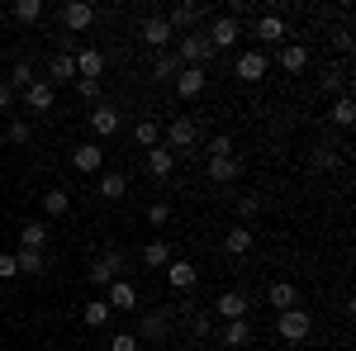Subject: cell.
I'll use <instances>...</instances> for the list:
<instances>
[{
	"instance_id": "obj_11",
	"label": "cell",
	"mask_w": 356,
	"mask_h": 351,
	"mask_svg": "<svg viewBox=\"0 0 356 351\" xmlns=\"http://www.w3.org/2000/svg\"><path fill=\"white\" fill-rule=\"evenodd\" d=\"M171 85H176V95H181V100H200V95H204V85H209V76H204V67H181Z\"/></svg>"
},
{
	"instance_id": "obj_30",
	"label": "cell",
	"mask_w": 356,
	"mask_h": 351,
	"mask_svg": "<svg viewBox=\"0 0 356 351\" xmlns=\"http://www.w3.org/2000/svg\"><path fill=\"white\" fill-rule=\"evenodd\" d=\"M95 195L114 204V199H124V195H129V181H124L119 171H100V190H95Z\"/></svg>"
},
{
	"instance_id": "obj_19",
	"label": "cell",
	"mask_w": 356,
	"mask_h": 351,
	"mask_svg": "<svg viewBox=\"0 0 356 351\" xmlns=\"http://www.w3.org/2000/svg\"><path fill=\"white\" fill-rule=\"evenodd\" d=\"M105 304H110V309H119V313H138V290L129 285V280H114Z\"/></svg>"
},
{
	"instance_id": "obj_21",
	"label": "cell",
	"mask_w": 356,
	"mask_h": 351,
	"mask_svg": "<svg viewBox=\"0 0 356 351\" xmlns=\"http://www.w3.org/2000/svg\"><path fill=\"white\" fill-rule=\"evenodd\" d=\"M147 171H152L157 181H166V176L176 171V152H171V147H162V142H157V147H147Z\"/></svg>"
},
{
	"instance_id": "obj_14",
	"label": "cell",
	"mask_w": 356,
	"mask_h": 351,
	"mask_svg": "<svg viewBox=\"0 0 356 351\" xmlns=\"http://www.w3.org/2000/svg\"><path fill=\"white\" fill-rule=\"evenodd\" d=\"M57 105V85H48L43 76L24 90V109H33V114H48V109Z\"/></svg>"
},
{
	"instance_id": "obj_35",
	"label": "cell",
	"mask_w": 356,
	"mask_h": 351,
	"mask_svg": "<svg viewBox=\"0 0 356 351\" xmlns=\"http://www.w3.org/2000/svg\"><path fill=\"white\" fill-rule=\"evenodd\" d=\"M110 313H114V309L105 304V299H90V304L81 309V323L86 327H105V323H110Z\"/></svg>"
},
{
	"instance_id": "obj_39",
	"label": "cell",
	"mask_w": 356,
	"mask_h": 351,
	"mask_svg": "<svg viewBox=\"0 0 356 351\" xmlns=\"http://www.w3.org/2000/svg\"><path fill=\"white\" fill-rule=\"evenodd\" d=\"M171 214H176V209H171L166 199H152V204H147V223H152V228H166Z\"/></svg>"
},
{
	"instance_id": "obj_45",
	"label": "cell",
	"mask_w": 356,
	"mask_h": 351,
	"mask_svg": "<svg viewBox=\"0 0 356 351\" xmlns=\"http://www.w3.org/2000/svg\"><path fill=\"white\" fill-rule=\"evenodd\" d=\"M19 266H15V252H0V280H15Z\"/></svg>"
},
{
	"instance_id": "obj_6",
	"label": "cell",
	"mask_w": 356,
	"mask_h": 351,
	"mask_svg": "<svg viewBox=\"0 0 356 351\" xmlns=\"http://www.w3.org/2000/svg\"><path fill=\"white\" fill-rule=\"evenodd\" d=\"M171 38H176V33L166 24V15H147V19L138 24V43H147V48H157V53H166Z\"/></svg>"
},
{
	"instance_id": "obj_20",
	"label": "cell",
	"mask_w": 356,
	"mask_h": 351,
	"mask_svg": "<svg viewBox=\"0 0 356 351\" xmlns=\"http://www.w3.org/2000/svg\"><path fill=\"white\" fill-rule=\"evenodd\" d=\"M48 85H62V81H76V57L72 53H57L53 62H48V76H43Z\"/></svg>"
},
{
	"instance_id": "obj_49",
	"label": "cell",
	"mask_w": 356,
	"mask_h": 351,
	"mask_svg": "<svg viewBox=\"0 0 356 351\" xmlns=\"http://www.w3.org/2000/svg\"><path fill=\"white\" fill-rule=\"evenodd\" d=\"M195 351H214V347H195Z\"/></svg>"
},
{
	"instance_id": "obj_37",
	"label": "cell",
	"mask_w": 356,
	"mask_h": 351,
	"mask_svg": "<svg viewBox=\"0 0 356 351\" xmlns=\"http://www.w3.org/2000/svg\"><path fill=\"white\" fill-rule=\"evenodd\" d=\"M176 72H181L176 53H157L152 57V76H157V81H176Z\"/></svg>"
},
{
	"instance_id": "obj_8",
	"label": "cell",
	"mask_w": 356,
	"mask_h": 351,
	"mask_svg": "<svg viewBox=\"0 0 356 351\" xmlns=\"http://www.w3.org/2000/svg\"><path fill=\"white\" fill-rule=\"evenodd\" d=\"M214 318H223V323H233V318H247L252 313V299L243 295V290H223L219 299H214V309H209Z\"/></svg>"
},
{
	"instance_id": "obj_13",
	"label": "cell",
	"mask_w": 356,
	"mask_h": 351,
	"mask_svg": "<svg viewBox=\"0 0 356 351\" xmlns=\"http://www.w3.org/2000/svg\"><path fill=\"white\" fill-rule=\"evenodd\" d=\"M100 162H105L100 142H76V147H72V166H76L81 176H100Z\"/></svg>"
},
{
	"instance_id": "obj_34",
	"label": "cell",
	"mask_w": 356,
	"mask_h": 351,
	"mask_svg": "<svg viewBox=\"0 0 356 351\" xmlns=\"http://www.w3.org/2000/svg\"><path fill=\"white\" fill-rule=\"evenodd\" d=\"M10 15H15V24H38L43 19V0H15Z\"/></svg>"
},
{
	"instance_id": "obj_18",
	"label": "cell",
	"mask_w": 356,
	"mask_h": 351,
	"mask_svg": "<svg viewBox=\"0 0 356 351\" xmlns=\"http://www.w3.org/2000/svg\"><path fill=\"white\" fill-rule=\"evenodd\" d=\"M275 313H285V309H300V290L290 285V280H271V290H266Z\"/></svg>"
},
{
	"instance_id": "obj_16",
	"label": "cell",
	"mask_w": 356,
	"mask_h": 351,
	"mask_svg": "<svg viewBox=\"0 0 356 351\" xmlns=\"http://www.w3.org/2000/svg\"><path fill=\"white\" fill-rule=\"evenodd\" d=\"M204 171H209V181H214V186H233V181L243 176V162H238V157H209Z\"/></svg>"
},
{
	"instance_id": "obj_27",
	"label": "cell",
	"mask_w": 356,
	"mask_h": 351,
	"mask_svg": "<svg viewBox=\"0 0 356 351\" xmlns=\"http://www.w3.org/2000/svg\"><path fill=\"white\" fill-rule=\"evenodd\" d=\"M19 247H29V252H43V247H48V223L29 218L24 228H19Z\"/></svg>"
},
{
	"instance_id": "obj_12",
	"label": "cell",
	"mask_w": 356,
	"mask_h": 351,
	"mask_svg": "<svg viewBox=\"0 0 356 351\" xmlns=\"http://www.w3.org/2000/svg\"><path fill=\"white\" fill-rule=\"evenodd\" d=\"M134 337L138 342H157V347H162L166 337H171V318H166V313H143Z\"/></svg>"
},
{
	"instance_id": "obj_48",
	"label": "cell",
	"mask_w": 356,
	"mask_h": 351,
	"mask_svg": "<svg viewBox=\"0 0 356 351\" xmlns=\"http://www.w3.org/2000/svg\"><path fill=\"white\" fill-rule=\"evenodd\" d=\"M10 105H15V90H10V85L0 81V114H5V109H10Z\"/></svg>"
},
{
	"instance_id": "obj_7",
	"label": "cell",
	"mask_w": 356,
	"mask_h": 351,
	"mask_svg": "<svg viewBox=\"0 0 356 351\" xmlns=\"http://www.w3.org/2000/svg\"><path fill=\"white\" fill-rule=\"evenodd\" d=\"M119 270H124V252H105V256H95V261H90V270H86V275H90V285H100V290H105V285H114V280H119Z\"/></svg>"
},
{
	"instance_id": "obj_3",
	"label": "cell",
	"mask_w": 356,
	"mask_h": 351,
	"mask_svg": "<svg viewBox=\"0 0 356 351\" xmlns=\"http://www.w3.org/2000/svg\"><path fill=\"white\" fill-rule=\"evenodd\" d=\"M124 129V114H119V105H110V100H100V105L90 109V133H95V142H105V138H114Z\"/></svg>"
},
{
	"instance_id": "obj_17",
	"label": "cell",
	"mask_w": 356,
	"mask_h": 351,
	"mask_svg": "<svg viewBox=\"0 0 356 351\" xmlns=\"http://www.w3.org/2000/svg\"><path fill=\"white\" fill-rule=\"evenodd\" d=\"M252 243H257V233H252L247 223H233V228L223 233V252H228V256H247Z\"/></svg>"
},
{
	"instance_id": "obj_24",
	"label": "cell",
	"mask_w": 356,
	"mask_h": 351,
	"mask_svg": "<svg viewBox=\"0 0 356 351\" xmlns=\"http://www.w3.org/2000/svg\"><path fill=\"white\" fill-rule=\"evenodd\" d=\"M280 67H285L290 76H300L304 67H309V48H304V43H280Z\"/></svg>"
},
{
	"instance_id": "obj_15",
	"label": "cell",
	"mask_w": 356,
	"mask_h": 351,
	"mask_svg": "<svg viewBox=\"0 0 356 351\" xmlns=\"http://www.w3.org/2000/svg\"><path fill=\"white\" fill-rule=\"evenodd\" d=\"M76 57V81H100V72H105V53L100 48H81Z\"/></svg>"
},
{
	"instance_id": "obj_25",
	"label": "cell",
	"mask_w": 356,
	"mask_h": 351,
	"mask_svg": "<svg viewBox=\"0 0 356 351\" xmlns=\"http://www.w3.org/2000/svg\"><path fill=\"white\" fill-rule=\"evenodd\" d=\"M67 209H72V190H67V186L43 190V214H48V218H62Z\"/></svg>"
},
{
	"instance_id": "obj_43",
	"label": "cell",
	"mask_w": 356,
	"mask_h": 351,
	"mask_svg": "<svg viewBox=\"0 0 356 351\" xmlns=\"http://www.w3.org/2000/svg\"><path fill=\"white\" fill-rule=\"evenodd\" d=\"M209 157H233V138H228V133H219L214 142H209Z\"/></svg>"
},
{
	"instance_id": "obj_47",
	"label": "cell",
	"mask_w": 356,
	"mask_h": 351,
	"mask_svg": "<svg viewBox=\"0 0 356 351\" xmlns=\"http://www.w3.org/2000/svg\"><path fill=\"white\" fill-rule=\"evenodd\" d=\"M342 85H347L342 72H328V76H323V90H342Z\"/></svg>"
},
{
	"instance_id": "obj_1",
	"label": "cell",
	"mask_w": 356,
	"mask_h": 351,
	"mask_svg": "<svg viewBox=\"0 0 356 351\" xmlns=\"http://www.w3.org/2000/svg\"><path fill=\"white\" fill-rule=\"evenodd\" d=\"M309 332H314V318H309L304 309H285V313H275V337H280V342L300 347V342H309Z\"/></svg>"
},
{
	"instance_id": "obj_40",
	"label": "cell",
	"mask_w": 356,
	"mask_h": 351,
	"mask_svg": "<svg viewBox=\"0 0 356 351\" xmlns=\"http://www.w3.org/2000/svg\"><path fill=\"white\" fill-rule=\"evenodd\" d=\"M76 95L90 100V105H100V100H105V81H76Z\"/></svg>"
},
{
	"instance_id": "obj_28",
	"label": "cell",
	"mask_w": 356,
	"mask_h": 351,
	"mask_svg": "<svg viewBox=\"0 0 356 351\" xmlns=\"http://www.w3.org/2000/svg\"><path fill=\"white\" fill-rule=\"evenodd\" d=\"M171 256H176V252H171V243H162V238H157V243H147L143 247V252H138V261H143V266H171Z\"/></svg>"
},
{
	"instance_id": "obj_4",
	"label": "cell",
	"mask_w": 356,
	"mask_h": 351,
	"mask_svg": "<svg viewBox=\"0 0 356 351\" xmlns=\"http://www.w3.org/2000/svg\"><path fill=\"white\" fill-rule=\"evenodd\" d=\"M57 24L67 28V33H86V28L95 24V5H86V0H67L62 15H57Z\"/></svg>"
},
{
	"instance_id": "obj_5",
	"label": "cell",
	"mask_w": 356,
	"mask_h": 351,
	"mask_svg": "<svg viewBox=\"0 0 356 351\" xmlns=\"http://www.w3.org/2000/svg\"><path fill=\"white\" fill-rule=\"evenodd\" d=\"M204 38H209V48H214V53H219V48H233V43L243 38V24H238L233 15H214V19H209V33H204Z\"/></svg>"
},
{
	"instance_id": "obj_46",
	"label": "cell",
	"mask_w": 356,
	"mask_h": 351,
	"mask_svg": "<svg viewBox=\"0 0 356 351\" xmlns=\"http://www.w3.org/2000/svg\"><path fill=\"white\" fill-rule=\"evenodd\" d=\"M257 209H261V199H257V195H243V199H238V214H243V218H252Z\"/></svg>"
},
{
	"instance_id": "obj_32",
	"label": "cell",
	"mask_w": 356,
	"mask_h": 351,
	"mask_svg": "<svg viewBox=\"0 0 356 351\" xmlns=\"http://www.w3.org/2000/svg\"><path fill=\"white\" fill-rule=\"evenodd\" d=\"M15 266H19V275H43V270H48V256H43V252L19 247V252H15Z\"/></svg>"
},
{
	"instance_id": "obj_42",
	"label": "cell",
	"mask_w": 356,
	"mask_h": 351,
	"mask_svg": "<svg viewBox=\"0 0 356 351\" xmlns=\"http://www.w3.org/2000/svg\"><path fill=\"white\" fill-rule=\"evenodd\" d=\"M191 332L200 337V342H204V337L214 332V313H209V309H204V313H195V318H191Z\"/></svg>"
},
{
	"instance_id": "obj_29",
	"label": "cell",
	"mask_w": 356,
	"mask_h": 351,
	"mask_svg": "<svg viewBox=\"0 0 356 351\" xmlns=\"http://www.w3.org/2000/svg\"><path fill=\"white\" fill-rule=\"evenodd\" d=\"M337 162H342V147H337V142H318L314 157H309L314 171H337Z\"/></svg>"
},
{
	"instance_id": "obj_44",
	"label": "cell",
	"mask_w": 356,
	"mask_h": 351,
	"mask_svg": "<svg viewBox=\"0 0 356 351\" xmlns=\"http://www.w3.org/2000/svg\"><path fill=\"white\" fill-rule=\"evenodd\" d=\"M110 351H138V337H134V332H114Z\"/></svg>"
},
{
	"instance_id": "obj_33",
	"label": "cell",
	"mask_w": 356,
	"mask_h": 351,
	"mask_svg": "<svg viewBox=\"0 0 356 351\" xmlns=\"http://www.w3.org/2000/svg\"><path fill=\"white\" fill-rule=\"evenodd\" d=\"M328 119L337 124V129H352V124H356V105H352V95H337V100H332V109H328Z\"/></svg>"
},
{
	"instance_id": "obj_36",
	"label": "cell",
	"mask_w": 356,
	"mask_h": 351,
	"mask_svg": "<svg viewBox=\"0 0 356 351\" xmlns=\"http://www.w3.org/2000/svg\"><path fill=\"white\" fill-rule=\"evenodd\" d=\"M195 19H200V5H176V10L166 15V24H171V33H181V28H191Z\"/></svg>"
},
{
	"instance_id": "obj_23",
	"label": "cell",
	"mask_w": 356,
	"mask_h": 351,
	"mask_svg": "<svg viewBox=\"0 0 356 351\" xmlns=\"http://www.w3.org/2000/svg\"><path fill=\"white\" fill-rule=\"evenodd\" d=\"M266 67H271V62H266V53H243L233 72H238L243 81H261V76H266Z\"/></svg>"
},
{
	"instance_id": "obj_2",
	"label": "cell",
	"mask_w": 356,
	"mask_h": 351,
	"mask_svg": "<svg viewBox=\"0 0 356 351\" xmlns=\"http://www.w3.org/2000/svg\"><path fill=\"white\" fill-rule=\"evenodd\" d=\"M209 57H214V48H209L204 33H181V38H176V62H181V67H204Z\"/></svg>"
},
{
	"instance_id": "obj_10",
	"label": "cell",
	"mask_w": 356,
	"mask_h": 351,
	"mask_svg": "<svg viewBox=\"0 0 356 351\" xmlns=\"http://www.w3.org/2000/svg\"><path fill=\"white\" fill-rule=\"evenodd\" d=\"M166 285H171V295H191L195 285H200V270L191 261H181V256H171V266H166Z\"/></svg>"
},
{
	"instance_id": "obj_22",
	"label": "cell",
	"mask_w": 356,
	"mask_h": 351,
	"mask_svg": "<svg viewBox=\"0 0 356 351\" xmlns=\"http://www.w3.org/2000/svg\"><path fill=\"white\" fill-rule=\"evenodd\" d=\"M223 347H233V351H243L247 342H252V318H233V323H223Z\"/></svg>"
},
{
	"instance_id": "obj_41",
	"label": "cell",
	"mask_w": 356,
	"mask_h": 351,
	"mask_svg": "<svg viewBox=\"0 0 356 351\" xmlns=\"http://www.w3.org/2000/svg\"><path fill=\"white\" fill-rule=\"evenodd\" d=\"M5 138H10V142H29V138H33L29 119H10V124H5Z\"/></svg>"
},
{
	"instance_id": "obj_9",
	"label": "cell",
	"mask_w": 356,
	"mask_h": 351,
	"mask_svg": "<svg viewBox=\"0 0 356 351\" xmlns=\"http://www.w3.org/2000/svg\"><path fill=\"white\" fill-rule=\"evenodd\" d=\"M195 138H200V129H195V119H186V114H176V119L166 124V147H171V152H191Z\"/></svg>"
},
{
	"instance_id": "obj_50",
	"label": "cell",
	"mask_w": 356,
	"mask_h": 351,
	"mask_svg": "<svg viewBox=\"0 0 356 351\" xmlns=\"http://www.w3.org/2000/svg\"><path fill=\"white\" fill-rule=\"evenodd\" d=\"M147 351H166V347H147Z\"/></svg>"
},
{
	"instance_id": "obj_26",
	"label": "cell",
	"mask_w": 356,
	"mask_h": 351,
	"mask_svg": "<svg viewBox=\"0 0 356 351\" xmlns=\"http://www.w3.org/2000/svg\"><path fill=\"white\" fill-rule=\"evenodd\" d=\"M157 142H162V124H157V119H138L134 124V147L147 152V147H157Z\"/></svg>"
},
{
	"instance_id": "obj_38",
	"label": "cell",
	"mask_w": 356,
	"mask_h": 351,
	"mask_svg": "<svg viewBox=\"0 0 356 351\" xmlns=\"http://www.w3.org/2000/svg\"><path fill=\"white\" fill-rule=\"evenodd\" d=\"M33 81H38V76H33V67H29V62H15V72H10V81H5V85H10L15 95H24Z\"/></svg>"
},
{
	"instance_id": "obj_31",
	"label": "cell",
	"mask_w": 356,
	"mask_h": 351,
	"mask_svg": "<svg viewBox=\"0 0 356 351\" xmlns=\"http://www.w3.org/2000/svg\"><path fill=\"white\" fill-rule=\"evenodd\" d=\"M252 33H257L261 43H280V38H285V19H280V15H261Z\"/></svg>"
}]
</instances>
